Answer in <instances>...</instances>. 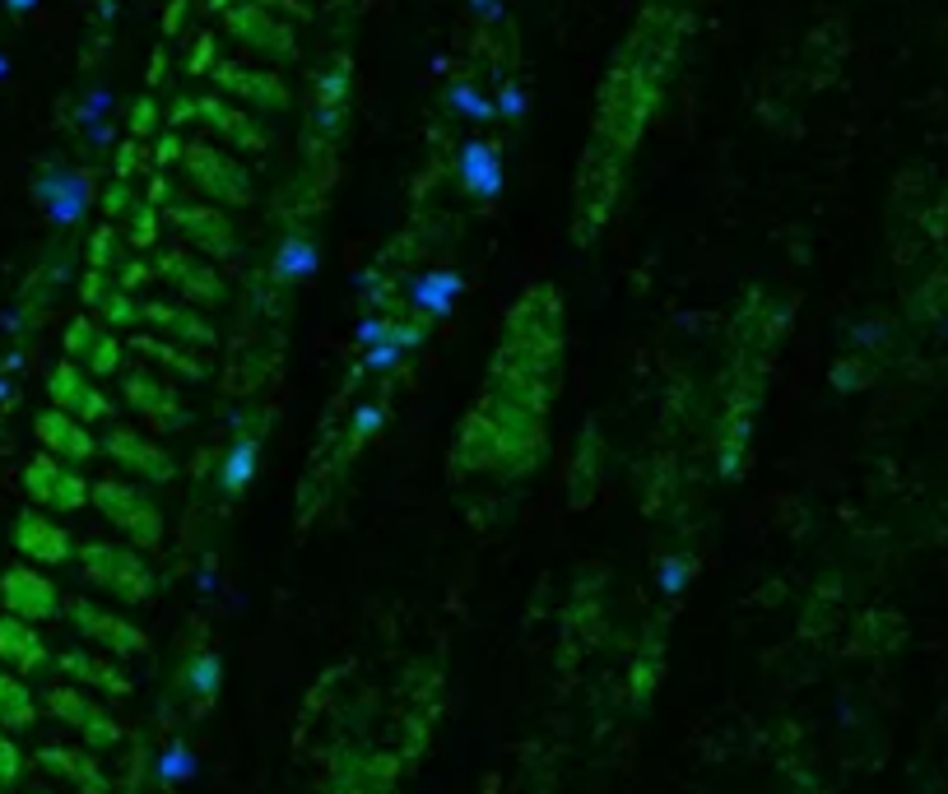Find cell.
Wrapping results in <instances>:
<instances>
[{"label": "cell", "mask_w": 948, "mask_h": 794, "mask_svg": "<svg viewBox=\"0 0 948 794\" xmlns=\"http://www.w3.org/2000/svg\"><path fill=\"white\" fill-rule=\"evenodd\" d=\"M684 47V10L656 0L637 28L628 33L624 51L614 57L605 84H600V102H595V126H591V145L581 153L577 168V191H573V241L591 247L600 233L610 228V219L624 196L632 153L642 145V135L656 116L669 71L679 61Z\"/></svg>", "instance_id": "6da1fadb"}, {"label": "cell", "mask_w": 948, "mask_h": 794, "mask_svg": "<svg viewBox=\"0 0 948 794\" xmlns=\"http://www.w3.org/2000/svg\"><path fill=\"white\" fill-rule=\"evenodd\" d=\"M567 358V312L558 284H530L512 302L503 339L493 349L479 409L497 427V474L503 483H526L549 456V409L563 386Z\"/></svg>", "instance_id": "7a4b0ae2"}, {"label": "cell", "mask_w": 948, "mask_h": 794, "mask_svg": "<svg viewBox=\"0 0 948 794\" xmlns=\"http://www.w3.org/2000/svg\"><path fill=\"white\" fill-rule=\"evenodd\" d=\"M75 567L89 591H98L102 599L122 604V609H140L159 595V572H153L149 554H140L135 544H116V539H84Z\"/></svg>", "instance_id": "3957f363"}, {"label": "cell", "mask_w": 948, "mask_h": 794, "mask_svg": "<svg viewBox=\"0 0 948 794\" xmlns=\"http://www.w3.org/2000/svg\"><path fill=\"white\" fill-rule=\"evenodd\" d=\"M442 660H414L401 674V702H395V720H391V753L405 767H414L433 744L438 716H442Z\"/></svg>", "instance_id": "277c9868"}, {"label": "cell", "mask_w": 948, "mask_h": 794, "mask_svg": "<svg viewBox=\"0 0 948 794\" xmlns=\"http://www.w3.org/2000/svg\"><path fill=\"white\" fill-rule=\"evenodd\" d=\"M405 762L358 734H340L321 753V794H401Z\"/></svg>", "instance_id": "5b68a950"}, {"label": "cell", "mask_w": 948, "mask_h": 794, "mask_svg": "<svg viewBox=\"0 0 948 794\" xmlns=\"http://www.w3.org/2000/svg\"><path fill=\"white\" fill-rule=\"evenodd\" d=\"M94 511L108 521L126 544H135L140 554H159L168 539V516L153 503V493L145 483H135L126 474H108L94 479Z\"/></svg>", "instance_id": "8992f818"}, {"label": "cell", "mask_w": 948, "mask_h": 794, "mask_svg": "<svg viewBox=\"0 0 948 794\" xmlns=\"http://www.w3.org/2000/svg\"><path fill=\"white\" fill-rule=\"evenodd\" d=\"M42 716H51L57 724H65L84 748H94V753H112V748H122L126 744V730H122V720L112 716V706H108V697H98V693H89V687H75V683H51L47 693H42Z\"/></svg>", "instance_id": "52a82bcc"}, {"label": "cell", "mask_w": 948, "mask_h": 794, "mask_svg": "<svg viewBox=\"0 0 948 794\" xmlns=\"http://www.w3.org/2000/svg\"><path fill=\"white\" fill-rule=\"evenodd\" d=\"M65 623L75 628V636L84 646L108 650L116 660H140V655H149V632L135 623L122 604L75 595V599H65Z\"/></svg>", "instance_id": "ba28073f"}, {"label": "cell", "mask_w": 948, "mask_h": 794, "mask_svg": "<svg viewBox=\"0 0 948 794\" xmlns=\"http://www.w3.org/2000/svg\"><path fill=\"white\" fill-rule=\"evenodd\" d=\"M182 172L205 200L219 204V210H247V204L256 200L251 172L237 163L229 149H219L214 140H186Z\"/></svg>", "instance_id": "9c48e42d"}, {"label": "cell", "mask_w": 948, "mask_h": 794, "mask_svg": "<svg viewBox=\"0 0 948 794\" xmlns=\"http://www.w3.org/2000/svg\"><path fill=\"white\" fill-rule=\"evenodd\" d=\"M98 446H102V456L112 460L116 474L145 483V488H168V483H177V474H182L177 456L159 442V433H145V427L108 423V433L98 437Z\"/></svg>", "instance_id": "30bf717a"}, {"label": "cell", "mask_w": 948, "mask_h": 794, "mask_svg": "<svg viewBox=\"0 0 948 794\" xmlns=\"http://www.w3.org/2000/svg\"><path fill=\"white\" fill-rule=\"evenodd\" d=\"M24 497L33 507H42L51 516H75L84 507H94V479L84 474V464H71V460H57V456H28L24 460Z\"/></svg>", "instance_id": "8fae6325"}, {"label": "cell", "mask_w": 948, "mask_h": 794, "mask_svg": "<svg viewBox=\"0 0 948 794\" xmlns=\"http://www.w3.org/2000/svg\"><path fill=\"white\" fill-rule=\"evenodd\" d=\"M33 200L38 210L47 214L51 228L71 233L79 228L89 210L98 204V182L89 168H75V163H47L38 177H33Z\"/></svg>", "instance_id": "7c38bea8"}, {"label": "cell", "mask_w": 948, "mask_h": 794, "mask_svg": "<svg viewBox=\"0 0 948 794\" xmlns=\"http://www.w3.org/2000/svg\"><path fill=\"white\" fill-rule=\"evenodd\" d=\"M163 223L177 237H186V247L210 256V261H233L237 256V223L229 219V210H219L210 200H172L163 210Z\"/></svg>", "instance_id": "4fadbf2b"}, {"label": "cell", "mask_w": 948, "mask_h": 794, "mask_svg": "<svg viewBox=\"0 0 948 794\" xmlns=\"http://www.w3.org/2000/svg\"><path fill=\"white\" fill-rule=\"evenodd\" d=\"M10 544L24 562L42 567V572H57V567H71L79 554V539L71 534V525L61 516H51L42 507H24L10 525Z\"/></svg>", "instance_id": "5bb4252c"}, {"label": "cell", "mask_w": 948, "mask_h": 794, "mask_svg": "<svg viewBox=\"0 0 948 794\" xmlns=\"http://www.w3.org/2000/svg\"><path fill=\"white\" fill-rule=\"evenodd\" d=\"M0 613H14V618H28V623H57L65 618V595L61 585L51 581L42 567L33 562H10L0 572Z\"/></svg>", "instance_id": "9a60e30c"}, {"label": "cell", "mask_w": 948, "mask_h": 794, "mask_svg": "<svg viewBox=\"0 0 948 794\" xmlns=\"http://www.w3.org/2000/svg\"><path fill=\"white\" fill-rule=\"evenodd\" d=\"M223 28H229L243 47H251L256 57H266L274 65L298 61V28L288 20H280L274 10L256 5V0H233V10L223 14Z\"/></svg>", "instance_id": "2e32d148"}, {"label": "cell", "mask_w": 948, "mask_h": 794, "mask_svg": "<svg viewBox=\"0 0 948 794\" xmlns=\"http://www.w3.org/2000/svg\"><path fill=\"white\" fill-rule=\"evenodd\" d=\"M122 405L140 413V423L149 433H182L186 423H192V413H186V400L177 395V386L159 376L153 368H131L122 372Z\"/></svg>", "instance_id": "e0dca14e"}, {"label": "cell", "mask_w": 948, "mask_h": 794, "mask_svg": "<svg viewBox=\"0 0 948 794\" xmlns=\"http://www.w3.org/2000/svg\"><path fill=\"white\" fill-rule=\"evenodd\" d=\"M61 349L71 362H79L89 376L108 382V376H122L126 372V344L112 325H102L94 312H79L65 321V335H61Z\"/></svg>", "instance_id": "ac0fdd59"}, {"label": "cell", "mask_w": 948, "mask_h": 794, "mask_svg": "<svg viewBox=\"0 0 948 794\" xmlns=\"http://www.w3.org/2000/svg\"><path fill=\"white\" fill-rule=\"evenodd\" d=\"M57 674L75 687H89V693L108 697V702H126L135 697V679L126 674V660H116L108 650H94V646H65L57 650Z\"/></svg>", "instance_id": "d6986e66"}, {"label": "cell", "mask_w": 948, "mask_h": 794, "mask_svg": "<svg viewBox=\"0 0 948 794\" xmlns=\"http://www.w3.org/2000/svg\"><path fill=\"white\" fill-rule=\"evenodd\" d=\"M47 400L57 405V409H65V413H75V419L89 423V427L112 423V413H116V400L102 390L98 376H89L71 358H61L57 368L47 372Z\"/></svg>", "instance_id": "ffe728a7"}, {"label": "cell", "mask_w": 948, "mask_h": 794, "mask_svg": "<svg viewBox=\"0 0 948 794\" xmlns=\"http://www.w3.org/2000/svg\"><path fill=\"white\" fill-rule=\"evenodd\" d=\"M33 767L71 794H112V776L102 767V753L84 744H42L33 753Z\"/></svg>", "instance_id": "44dd1931"}, {"label": "cell", "mask_w": 948, "mask_h": 794, "mask_svg": "<svg viewBox=\"0 0 948 794\" xmlns=\"http://www.w3.org/2000/svg\"><path fill=\"white\" fill-rule=\"evenodd\" d=\"M196 126H205L229 149H243V153H266L270 149V131L256 121L251 108H243V102H233V98L196 94Z\"/></svg>", "instance_id": "7402d4cb"}, {"label": "cell", "mask_w": 948, "mask_h": 794, "mask_svg": "<svg viewBox=\"0 0 948 794\" xmlns=\"http://www.w3.org/2000/svg\"><path fill=\"white\" fill-rule=\"evenodd\" d=\"M210 79H214V89H223L233 102H243V108H251V112H284L288 102H293L288 84L280 75H274V71H256V65H243V61H223L219 57Z\"/></svg>", "instance_id": "603a6c76"}, {"label": "cell", "mask_w": 948, "mask_h": 794, "mask_svg": "<svg viewBox=\"0 0 948 794\" xmlns=\"http://www.w3.org/2000/svg\"><path fill=\"white\" fill-rule=\"evenodd\" d=\"M153 274L163 284H172L192 307H223L229 302V284L214 274L210 261H196L192 251L182 247H168V251H153Z\"/></svg>", "instance_id": "cb8c5ba5"}, {"label": "cell", "mask_w": 948, "mask_h": 794, "mask_svg": "<svg viewBox=\"0 0 948 794\" xmlns=\"http://www.w3.org/2000/svg\"><path fill=\"white\" fill-rule=\"evenodd\" d=\"M605 632V576L600 572H581L573 599L563 609V646L567 655H591Z\"/></svg>", "instance_id": "d4e9b609"}, {"label": "cell", "mask_w": 948, "mask_h": 794, "mask_svg": "<svg viewBox=\"0 0 948 794\" xmlns=\"http://www.w3.org/2000/svg\"><path fill=\"white\" fill-rule=\"evenodd\" d=\"M33 437H38V446H42L47 456L71 460V464H89V460L102 456L94 427L79 423L75 413H65V409H57V405H47L38 419H33Z\"/></svg>", "instance_id": "484cf974"}, {"label": "cell", "mask_w": 948, "mask_h": 794, "mask_svg": "<svg viewBox=\"0 0 948 794\" xmlns=\"http://www.w3.org/2000/svg\"><path fill=\"white\" fill-rule=\"evenodd\" d=\"M0 665L14 669V674H24V679H42L57 669V650H51V642L42 636L38 623L0 613Z\"/></svg>", "instance_id": "4316f807"}, {"label": "cell", "mask_w": 948, "mask_h": 794, "mask_svg": "<svg viewBox=\"0 0 948 794\" xmlns=\"http://www.w3.org/2000/svg\"><path fill=\"white\" fill-rule=\"evenodd\" d=\"M219 679H223V665L214 646H182L177 665H172V693L182 697V706L192 716H205L219 697Z\"/></svg>", "instance_id": "83f0119b"}, {"label": "cell", "mask_w": 948, "mask_h": 794, "mask_svg": "<svg viewBox=\"0 0 948 794\" xmlns=\"http://www.w3.org/2000/svg\"><path fill=\"white\" fill-rule=\"evenodd\" d=\"M145 325H153V335L177 339V344H186V349H196V353H205V349H214V344H219L214 321L205 317L200 307H192V302L149 298L145 302Z\"/></svg>", "instance_id": "f1b7e54d"}, {"label": "cell", "mask_w": 948, "mask_h": 794, "mask_svg": "<svg viewBox=\"0 0 948 794\" xmlns=\"http://www.w3.org/2000/svg\"><path fill=\"white\" fill-rule=\"evenodd\" d=\"M661 679H665V623H647L642 636H637V650L628 660V683H624L632 711H647L656 702Z\"/></svg>", "instance_id": "f546056e"}, {"label": "cell", "mask_w": 948, "mask_h": 794, "mask_svg": "<svg viewBox=\"0 0 948 794\" xmlns=\"http://www.w3.org/2000/svg\"><path fill=\"white\" fill-rule=\"evenodd\" d=\"M452 470L456 474H497V427L484 409H470L452 437Z\"/></svg>", "instance_id": "4dcf8cb0"}, {"label": "cell", "mask_w": 948, "mask_h": 794, "mask_svg": "<svg viewBox=\"0 0 948 794\" xmlns=\"http://www.w3.org/2000/svg\"><path fill=\"white\" fill-rule=\"evenodd\" d=\"M266 423H270V413L261 409L256 427H251V419H247V423L233 433L229 451L219 456V493L229 497V503H233V497H243L247 483L256 479V464H261V446H266Z\"/></svg>", "instance_id": "1f68e13d"}, {"label": "cell", "mask_w": 948, "mask_h": 794, "mask_svg": "<svg viewBox=\"0 0 948 794\" xmlns=\"http://www.w3.org/2000/svg\"><path fill=\"white\" fill-rule=\"evenodd\" d=\"M605 464H610V442L600 433V423H586L581 437H577L573 464H567V503L573 507L591 503L600 493V483H605Z\"/></svg>", "instance_id": "d6a6232c"}, {"label": "cell", "mask_w": 948, "mask_h": 794, "mask_svg": "<svg viewBox=\"0 0 948 794\" xmlns=\"http://www.w3.org/2000/svg\"><path fill=\"white\" fill-rule=\"evenodd\" d=\"M456 177L475 200H497V191H503V182H507L503 149L493 140H465L456 153Z\"/></svg>", "instance_id": "836d02e7"}, {"label": "cell", "mask_w": 948, "mask_h": 794, "mask_svg": "<svg viewBox=\"0 0 948 794\" xmlns=\"http://www.w3.org/2000/svg\"><path fill=\"white\" fill-rule=\"evenodd\" d=\"M344 116H349V57H335L317 75V135L325 145L340 140Z\"/></svg>", "instance_id": "e575fe53"}, {"label": "cell", "mask_w": 948, "mask_h": 794, "mask_svg": "<svg viewBox=\"0 0 948 794\" xmlns=\"http://www.w3.org/2000/svg\"><path fill=\"white\" fill-rule=\"evenodd\" d=\"M38 720H42V697L33 693V679L0 665V730L28 734L38 730Z\"/></svg>", "instance_id": "d590c367"}, {"label": "cell", "mask_w": 948, "mask_h": 794, "mask_svg": "<svg viewBox=\"0 0 948 794\" xmlns=\"http://www.w3.org/2000/svg\"><path fill=\"white\" fill-rule=\"evenodd\" d=\"M131 349L153 362V372H172L182 376V382H205L210 368H205V358L196 349H186L177 339H163V335H131Z\"/></svg>", "instance_id": "8d00e7d4"}, {"label": "cell", "mask_w": 948, "mask_h": 794, "mask_svg": "<svg viewBox=\"0 0 948 794\" xmlns=\"http://www.w3.org/2000/svg\"><path fill=\"white\" fill-rule=\"evenodd\" d=\"M317 265H321V247H317V237L307 233V228H288L284 237H280V247H274V280L280 284H307L317 274Z\"/></svg>", "instance_id": "74e56055"}, {"label": "cell", "mask_w": 948, "mask_h": 794, "mask_svg": "<svg viewBox=\"0 0 948 794\" xmlns=\"http://www.w3.org/2000/svg\"><path fill=\"white\" fill-rule=\"evenodd\" d=\"M460 274L456 270H428V274H419V280L409 284V307L419 312L423 321H442L446 312L456 307V298H460Z\"/></svg>", "instance_id": "f35d334b"}, {"label": "cell", "mask_w": 948, "mask_h": 794, "mask_svg": "<svg viewBox=\"0 0 948 794\" xmlns=\"http://www.w3.org/2000/svg\"><path fill=\"white\" fill-rule=\"evenodd\" d=\"M126 233H122V223H108L102 219L98 228L89 233V241H84V270H108V274H116V265L126 261Z\"/></svg>", "instance_id": "ab89813d"}, {"label": "cell", "mask_w": 948, "mask_h": 794, "mask_svg": "<svg viewBox=\"0 0 948 794\" xmlns=\"http://www.w3.org/2000/svg\"><path fill=\"white\" fill-rule=\"evenodd\" d=\"M122 233H126V247L131 251L153 256V251H159V233H163V210L140 196V200H135V210L126 214V228Z\"/></svg>", "instance_id": "60d3db41"}, {"label": "cell", "mask_w": 948, "mask_h": 794, "mask_svg": "<svg viewBox=\"0 0 948 794\" xmlns=\"http://www.w3.org/2000/svg\"><path fill=\"white\" fill-rule=\"evenodd\" d=\"M94 317H98L102 325H112V331H140V325H145V302H140V293L112 288Z\"/></svg>", "instance_id": "b9f144b4"}, {"label": "cell", "mask_w": 948, "mask_h": 794, "mask_svg": "<svg viewBox=\"0 0 948 794\" xmlns=\"http://www.w3.org/2000/svg\"><path fill=\"white\" fill-rule=\"evenodd\" d=\"M28 767H33V757L20 748V734H10V730H0V790H20L24 781H28Z\"/></svg>", "instance_id": "7bdbcfd3"}, {"label": "cell", "mask_w": 948, "mask_h": 794, "mask_svg": "<svg viewBox=\"0 0 948 794\" xmlns=\"http://www.w3.org/2000/svg\"><path fill=\"white\" fill-rule=\"evenodd\" d=\"M446 108H452L456 116H470V121H489V116H497L493 98L479 94L470 79H452V89H446Z\"/></svg>", "instance_id": "ee69618b"}, {"label": "cell", "mask_w": 948, "mask_h": 794, "mask_svg": "<svg viewBox=\"0 0 948 794\" xmlns=\"http://www.w3.org/2000/svg\"><path fill=\"white\" fill-rule=\"evenodd\" d=\"M108 112H112V89H108V84H89V89H84V98L75 102V126H79V135L94 131V126H108Z\"/></svg>", "instance_id": "f6af8a7d"}, {"label": "cell", "mask_w": 948, "mask_h": 794, "mask_svg": "<svg viewBox=\"0 0 948 794\" xmlns=\"http://www.w3.org/2000/svg\"><path fill=\"white\" fill-rule=\"evenodd\" d=\"M159 126H163V108H159V98H153V94L135 98V102H131V116H126V135H131V140H140V145H145Z\"/></svg>", "instance_id": "bcb514c9"}, {"label": "cell", "mask_w": 948, "mask_h": 794, "mask_svg": "<svg viewBox=\"0 0 948 794\" xmlns=\"http://www.w3.org/2000/svg\"><path fill=\"white\" fill-rule=\"evenodd\" d=\"M135 200H140V186L112 177L108 186H102V219H108V223H126V214L135 210Z\"/></svg>", "instance_id": "7dc6e473"}, {"label": "cell", "mask_w": 948, "mask_h": 794, "mask_svg": "<svg viewBox=\"0 0 948 794\" xmlns=\"http://www.w3.org/2000/svg\"><path fill=\"white\" fill-rule=\"evenodd\" d=\"M140 168H145V145L140 140H126L122 145H112V177L116 182H135L140 177Z\"/></svg>", "instance_id": "c3c4849f"}, {"label": "cell", "mask_w": 948, "mask_h": 794, "mask_svg": "<svg viewBox=\"0 0 948 794\" xmlns=\"http://www.w3.org/2000/svg\"><path fill=\"white\" fill-rule=\"evenodd\" d=\"M186 159V140H182V131H163L159 135V145H153V168H172V163H182Z\"/></svg>", "instance_id": "681fc988"}, {"label": "cell", "mask_w": 948, "mask_h": 794, "mask_svg": "<svg viewBox=\"0 0 948 794\" xmlns=\"http://www.w3.org/2000/svg\"><path fill=\"white\" fill-rule=\"evenodd\" d=\"M163 126H168V131L196 126V94H177V98H172L168 112H163Z\"/></svg>", "instance_id": "f907efd6"}, {"label": "cell", "mask_w": 948, "mask_h": 794, "mask_svg": "<svg viewBox=\"0 0 948 794\" xmlns=\"http://www.w3.org/2000/svg\"><path fill=\"white\" fill-rule=\"evenodd\" d=\"M214 61H219V42L205 33V38H196V51L186 57V75H210Z\"/></svg>", "instance_id": "816d5d0a"}, {"label": "cell", "mask_w": 948, "mask_h": 794, "mask_svg": "<svg viewBox=\"0 0 948 794\" xmlns=\"http://www.w3.org/2000/svg\"><path fill=\"white\" fill-rule=\"evenodd\" d=\"M493 108L503 112L507 121H521V116H526V89H521V84H516V79H512V84H503V89H497V98H493Z\"/></svg>", "instance_id": "f5cc1de1"}, {"label": "cell", "mask_w": 948, "mask_h": 794, "mask_svg": "<svg viewBox=\"0 0 948 794\" xmlns=\"http://www.w3.org/2000/svg\"><path fill=\"white\" fill-rule=\"evenodd\" d=\"M186 14H192V0H168V10H163V42L177 38L182 24H186Z\"/></svg>", "instance_id": "db71d44e"}, {"label": "cell", "mask_w": 948, "mask_h": 794, "mask_svg": "<svg viewBox=\"0 0 948 794\" xmlns=\"http://www.w3.org/2000/svg\"><path fill=\"white\" fill-rule=\"evenodd\" d=\"M163 79H168V42H159V51H153V61H149V89H159Z\"/></svg>", "instance_id": "11a10c76"}, {"label": "cell", "mask_w": 948, "mask_h": 794, "mask_svg": "<svg viewBox=\"0 0 948 794\" xmlns=\"http://www.w3.org/2000/svg\"><path fill=\"white\" fill-rule=\"evenodd\" d=\"M470 14H479L484 24H497L507 10H503V0H470Z\"/></svg>", "instance_id": "9f6ffc18"}, {"label": "cell", "mask_w": 948, "mask_h": 794, "mask_svg": "<svg viewBox=\"0 0 948 794\" xmlns=\"http://www.w3.org/2000/svg\"><path fill=\"white\" fill-rule=\"evenodd\" d=\"M33 5H38V0H5V10H10V14H28Z\"/></svg>", "instance_id": "6f0895ef"}, {"label": "cell", "mask_w": 948, "mask_h": 794, "mask_svg": "<svg viewBox=\"0 0 948 794\" xmlns=\"http://www.w3.org/2000/svg\"><path fill=\"white\" fill-rule=\"evenodd\" d=\"M210 10H219V14H229V10H233V0H210Z\"/></svg>", "instance_id": "680465c9"}, {"label": "cell", "mask_w": 948, "mask_h": 794, "mask_svg": "<svg viewBox=\"0 0 948 794\" xmlns=\"http://www.w3.org/2000/svg\"><path fill=\"white\" fill-rule=\"evenodd\" d=\"M5 75H10V57H5V51H0V79H5Z\"/></svg>", "instance_id": "91938a15"}, {"label": "cell", "mask_w": 948, "mask_h": 794, "mask_svg": "<svg viewBox=\"0 0 948 794\" xmlns=\"http://www.w3.org/2000/svg\"><path fill=\"white\" fill-rule=\"evenodd\" d=\"M33 794H51V790H33Z\"/></svg>", "instance_id": "94428289"}, {"label": "cell", "mask_w": 948, "mask_h": 794, "mask_svg": "<svg viewBox=\"0 0 948 794\" xmlns=\"http://www.w3.org/2000/svg\"><path fill=\"white\" fill-rule=\"evenodd\" d=\"M0 794H5V790H0Z\"/></svg>", "instance_id": "6125c7cd"}]
</instances>
